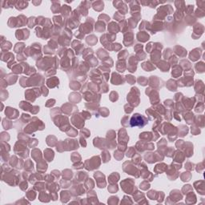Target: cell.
<instances>
[{
	"label": "cell",
	"instance_id": "8",
	"mask_svg": "<svg viewBox=\"0 0 205 205\" xmlns=\"http://www.w3.org/2000/svg\"><path fill=\"white\" fill-rule=\"evenodd\" d=\"M59 79L56 77H51L47 80V84L50 88H54L55 87H57L59 85Z\"/></svg>",
	"mask_w": 205,
	"mask_h": 205
},
{
	"label": "cell",
	"instance_id": "4",
	"mask_svg": "<svg viewBox=\"0 0 205 205\" xmlns=\"http://www.w3.org/2000/svg\"><path fill=\"white\" fill-rule=\"evenodd\" d=\"M16 37L19 40H21V39H26L29 36V31L28 30L26 29H23V30H18L16 31V34H15Z\"/></svg>",
	"mask_w": 205,
	"mask_h": 205
},
{
	"label": "cell",
	"instance_id": "28",
	"mask_svg": "<svg viewBox=\"0 0 205 205\" xmlns=\"http://www.w3.org/2000/svg\"><path fill=\"white\" fill-rule=\"evenodd\" d=\"M3 126L5 127V129H10V127H12V123L10 121H7L6 119L3 120Z\"/></svg>",
	"mask_w": 205,
	"mask_h": 205
},
{
	"label": "cell",
	"instance_id": "10",
	"mask_svg": "<svg viewBox=\"0 0 205 205\" xmlns=\"http://www.w3.org/2000/svg\"><path fill=\"white\" fill-rule=\"evenodd\" d=\"M17 19V26H23L26 23V18L23 15H19Z\"/></svg>",
	"mask_w": 205,
	"mask_h": 205
},
{
	"label": "cell",
	"instance_id": "39",
	"mask_svg": "<svg viewBox=\"0 0 205 205\" xmlns=\"http://www.w3.org/2000/svg\"><path fill=\"white\" fill-rule=\"evenodd\" d=\"M114 156H115V158H116L117 159H123V157H124L123 153L120 152H119V151H117L116 152H115Z\"/></svg>",
	"mask_w": 205,
	"mask_h": 205
},
{
	"label": "cell",
	"instance_id": "2",
	"mask_svg": "<svg viewBox=\"0 0 205 205\" xmlns=\"http://www.w3.org/2000/svg\"><path fill=\"white\" fill-rule=\"evenodd\" d=\"M99 157L95 156L91 159H87L85 162V168L87 170H93L95 168H98L99 166L100 165V161H99Z\"/></svg>",
	"mask_w": 205,
	"mask_h": 205
},
{
	"label": "cell",
	"instance_id": "36",
	"mask_svg": "<svg viewBox=\"0 0 205 205\" xmlns=\"http://www.w3.org/2000/svg\"><path fill=\"white\" fill-rule=\"evenodd\" d=\"M138 82H139L140 84H141L143 86H145L147 84V79L143 78V77H140V78L138 79Z\"/></svg>",
	"mask_w": 205,
	"mask_h": 205
},
{
	"label": "cell",
	"instance_id": "44",
	"mask_svg": "<svg viewBox=\"0 0 205 205\" xmlns=\"http://www.w3.org/2000/svg\"><path fill=\"white\" fill-rule=\"evenodd\" d=\"M193 10V6H191V5H189V6H187V8L185 9V11L187 13V14H189L190 12H192Z\"/></svg>",
	"mask_w": 205,
	"mask_h": 205
},
{
	"label": "cell",
	"instance_id": "15",
	"mask_svg": "<svg viewBox=\"0 0 205 205\" xmlns=\"http://www.w3.org/2000/svg\"><path fill=\"white\" fill-rule=\"evenodd\" d=\"M94 9L97 11H101V10L103 9V2H100V1H98V2H95L93 3V6Z\"/></svg>",
	"mask_w": 205,
	"mask_h": 205
},
{
	"label": "cell",
	"instance_id": "12",
	"mask_svg": "<svg viewBox=\"0 0 205 205\" xmlns=\"http://www.w3.org/2000/svg\"><path fill=\"white\" fill-rule=\"evenodd\" d=\"M108 31L112 33H117L119 31V26L115 23H111L108 26Z\"/></svg>",
	"mask_w": 205,
	"mask_h": 205
},
{
	"label": "cell",
	"instance_id": "17",
	"mask_svg": "<svg viewBox=\"0 0 205 205\" xmlns=\"http://www.w3.org/2000/svg\"><path fill=\"white\" fill-rule=\"evenodd\" d=\"M27 5H28V3H27V2H23V1L16 2L15 7L17 8L18 10H23V9H25L27 7Z\"/></svg>",
	"mask_w": 205,
	"mask_h": 205
},
{
	"label": "cell",
	"instance_id": "1",
	"mask_svg": "<svg viewBox=\"0 0 205 205\" xmlns=\"http://www.w3.org/2000/svg\"><path fill=\"white\" fill-rule=\"evenodd\" d=\"M148 123V119L144 117L143 115L139 114V113H135V115H133L131 118L130 120V126L131 127H144L146 124Z\"/></svg>",
	"mask_w": 205,
	"mask_h": 205
},
{
	"label": "cell",
	"instance_id": "7",
	"mask_svg": "<svg viewBox=\"0 0 205 205\" xmlns=\"http://www.w3.org/2000/svg\"><path fill=\"white\" fill-rule=\"evenodd\" d=\"M124 82V79H122V77L119 74H117V73H113L112 74V83L113 84L119 85V84H123Z\"/></svg>",
	"mask_w": 205,
	"mask_h": 205
},
{
	"label": "cell",
	"instance_id": "3",
	"mask_svg": "<svg viewBox=\"0 0 205 205\" xmlns=\"http://www.w3.org/2000/svg\"><path fill=\"white\" fill-rule=\"evenodd\" d=\"M71 120H72V124L78 128H82L84 126V119H83L79 115H75L71 118Z\"/></svg>",
	"mask_w": 205,
	"mask_h": 205
},
{
	"label": "cell",
	"instance_id": "24",
	"mask_svg": "<svg viewBox=\"0 0 205 205\" xmlns=\"http://www.w3.org/2000/svg\"><path fill=\"white\" fill-rule=\"evenodd\" d=\"M95 30H97L99 32H102V31H104L105 30V26L103 24V23H102V22L99 20L97 24H95Z\"/></svg>",
	"mask_w": 205,
	"mask_h": 205
},
{
	"label": "cell",
	"instance_id": "19",
	"mask_svg": "<svg viewBox=\"0 0 205 205\" xmlns=\"http://www.w3.org/2000/svg\"><path fill=\"white\" fill-rule=\"evenodd\" d=\"M158 66L159 67V69L162 70V71H168L169 70L168 63H166V62H164V61H161L160 63L158 64Z\"/></svg>",
	"mask_w": 205,
	"mask_h": 205
},
{
	"label": "cell",
	"instance_id": "31",
	"mask_svg": "<svg viewBox=\"0 0 205 205\" xmlns=\"http://www.w3.org/2000/svg\"><path fill=\"white\" fill-rule=\"evenodd\" d=\"M102 156H103V161L104 163H106V162H107V161H109V160H110V154L107 152H104L103 153H102Z\"/></svg>",
	"mask_w": 205,
	"mask_h": 205
},
{
	"label": "cell",
	"instance_id": "14",
	"mask_svg": "<svg viewBox=\"0 0 205 205\" xmlns=\"http://www.w3.org/2000/svg\"><path fill=\"white\" fill-rule=\"evenodd\" d=\"M143 68L146 70V71H152L153 69L156 68V66H155L153 64H152L151 62H146L144 63H143Z\"/></svg>",
	"mask_w": 205,
	"mask_h": 205
},
{
	"label": "cell",
	"instance_id": "29",
	"mask_svg": "<svg viewBox=\"0 0 205 205\" xmlns=\"http://www.w3.org/2000/svg\"><path fill=\"white\" fill-rule=\"evenodd\" d=\"M25 168L27 171H31L33 170V163L31 161L30 159H28L25 163Z\"/></svg>",
	"mask_w": 205,
	"mask_h": 205
},
{
	"label": "cell",
	"instance_id": "27",
	"mask_svg": "<svg viewBox=\"0 0 205 205\" xmlns=\"http://www.w3.org/2000/svg\"><path fill=\"white\" fill-rule=\"evenodd\" d=\"M66 132L67 133V135L70 136H75V135H78V131H77V130H75V128L71 127L66 131Z\"/></svg>",
	"mask_w": 205,
	"mask_h": 205
},
{
	"label": "cell",
	"instance_id": "13",
	"mask_svg": "<svg viewBox=\"0 0 205 205\" xmlns=\"http://www.w3.org/2000/svg\"><path fill=\"white\" fill-rule=\"evenodd\" d=\"M140 138L142 140H147V141L152 140V136L151 132H143V133H142V134H140Z\"/></svg>",
	"mask_w": 205,
	"mask_h": 205
},
{
	"label": "cell",
	"instance_id": "40",
	"mask_svg": "<svg viewBox=\"0 0 205 205\" xmlns=\"http://www.w3.org/2000/svg\"><path fill=\"white\" fill-rule=\"evenodd\" d=\"M108 190L112 193H114V192L118 191V187H117V185H112L108 187Z\"/></svg>",
	"mask_w": 205,
	"mask_h": 205
},
{
	"label": "cell",
	"instance_id": "42",
	"mask_svg": "<svg viewBox=\"0 0 205 205\" xmlns=\"http://www.w3.org/2000/svg\"><path fill=\"white\" fill-rule=\"evenodd\" d=\"M54 103H55V100L54 99H49V100L47 102V104H46V106L47 107H51V106H53V105L54 104Z\"/></svg>",
	"mask_w": 205,
	"mask_h": 205
},
{
	"label": "cell",
	"instance_id": "20",
	"mask_svg": "<svg viewBox=\"0 0 205 205\" xmlns=\"http://www.w3.org/2000/svg\"><path fill=\"white\" fill-rule=\"evenodd\" d=\"M71 8L67 5H64L63 6V7L61 8V12H62V15L64 16H67L70 13H71Z\"/></svg>",
	"mask_w": 205,
	"mask_h": 205
},
{
	"label": "cell",
	"instance_id": "9",
	"mask_svg": "<svg viewBox=\"0 0 205 205\" xmlns=\"http://www.w3.org/2000/svg\"><path fill=\"white\" fill-rule=\"evenodd\" d=\"M137 38H138V40H139V41L146 42L147 40L149 39V35L147 34V33L144 32V31H141L137 35Z\"/></svg>",
	"mask_w": 205,
	"mask_h": 205
},
{
	"label": "cell",
	"instance_id": "33",
	"mask_svg": "<svg viewBox=\"0 0 205 205\" xmlns=\"http://www.w3.org/2000/svg\"><path fill=\"white\" fill-rule=\"evenodd\" d=\"M25 47V46H24V43H17L16 44V46L15 47V51L16 52V53H19V50H21V49H23Z\"/></svg>",
	"mask_w": 205,
	"mask_h": 205
},
{
	"label": "cell",
	"instance_id": "5",
	"mask_svg": "<svg viewBox=\"0 0 205 205\" xmlns=\"http://www.w3.org/2000/svg\"><path fill=\"white\" fill-rule=\"evenodd\" d=\"M95 178L97 180V185L99 187H105V184H103V181H104V178L105 176L104 175H103L101 172H96V174H95Z\"/></svg>",
	"mask_w": 205,
	"mask_h": 205
},
{
	"label": "cell",
	"instance_id": "23",
	"mask_svg": "<svg viewBox=\"0 0 205 205\" xmlns=\"http://www.w3.org/2000/svg\"><path fill=\"white\" fill-rule=\"evenodd\" d=\"M87 43L91 46H93L94 44L97 43V38L95 37L94 35H91V37H87Z\"/></svg>",
	"mask_w": 205,
	"mask_h": 205
},
{
	"label": "cell",
	"instance_id": "22",
	"mask_svg": "<svg viewBox=\"0 0 205 205\" xmlns=\"http://www.w3.org/2000/svg\"><path fill=\"white\" fill-rule=\"evenodd\" d=\"M117 175V173L115 172L109 176V182L111 183V184H115V183L118 181V180L119 178V175Z\"/></svg>",
	"mask_w": 205,
	"mask_h": 205
},
{
	"label": "cell",
	"instance_id": "35",
	"mask_svg": "<svg viewBox=\"0 0 205 205\" xmlns=\"http://www.w3.org/2000/svg\"><path fill=\"white\" fill-rule=\"evenodd\" d=\"M135 155V152L134 150V148H133V147H131V148H129L128 152H127V157H132V156H134Z\"/></svg>",
	"mask_w": 205,
	"mask_h": 205
},
{
	"label": "cell",
	"instance_id": "41",
	"mask_svg": "<svg viewBox=\"0 0 205 205\" xmlns=\"http://www.w3.org/2000/svg\"><path fill=\"white\" fill-rule=\"evenodd\" d=\"M127 55V51H122V52H120V53L119 54V59H120L121 57H123L122 59H125Z\"/></svg>",
	"mask_w": 205,
	"mask_h": 205
},
{
	"label": "cell",
	"instance_id": "16",
	"mask_svg": "<svg viewBox=\"0 0 205 205\" xmlns=\"http://www.w3.org/2000/svg\"><path fill=\"white\" fill-rule=\"evenodd\" d=\"M37 169L38 171H39V172H44V171H46L47 169V165L46 163H42L41 161L39 162V163H38V166H37Z\"/></svg>",
	"mask_w": 205,
	"mask_h": 205
},
{
	"label": "cell",
	"instance_id": "34",
	"mask_svg": "<svg viewBox=\"0 0 205 205\" xmlns=\"http://www.w3.org/2000/svg\"><path fill=\"white\" fill-rule=\"evenodd\" d=\"M53 19H54V23L56 24V26H60V24H61V23H62V18H61L60 16H54Z\"/></svg>",
	"mask_w": 205,
	"mask_h": 205
},
{
	"label": "cell",
	"instance_id": "37",
	"mask_svg": "<svg viewBox=\"0 0 205 205\" xmlns=\"http://www.w3.org/2000/svg\"><path fill=\"white\" fill-rule=\"evenodd\" d=\"M114 19H116V20H120V21H123L124 19V15H122V14H120L119 12H117L115 15H114Z\"/></svg>",
	"mask_w": 205,
	"mask_h": 205
},
{
	"label": "cell",
	"instance_id": "18",
	"mask_svg": "<svg viewBox=\"0 0 205 205\" xmlns=\"http://www.w3.org/2000/svg\"><path fill=\"white\" fill-rule=\"evenodd\" d=\"M126 69V65H125V61H118L117 63V70L120 72H124Z\"/></svg>",
	"mask_w": 205,
	"mask_h": 205
},
{
	"label": "cell",
	"instance_id": "38",
	"mask_svg": "<svg viewBox=\"0 0 205 205\" xmlns=\"http://www.w3.org/2000/svg\"><path fill=\"white\" fill-rule=\"evenodd\" d=\"M99 112H100L101 115H103L102 116H104V117H107V115L109 114V112H108V110L107 108H100V110H99Z\"/></svg>",
	"mask_w": 205,
	"mask_h": 205
},
{
	"label": "cell",
	"instance_id": "11",
	"mask_svg": "<svg viewBox=\"0 0 205 205\" xmlns=\"http://www.w3.org/2000/svg\"><path fill=\"white\" fill-rule=\"evenodd\" d=\"M44 153H45V158L47 159V161H49V162L52 161V159L54 158L53 151L51 150V149H47V150L44 152Z\"/></svg>",
	"mask_w": 205,
	"mask_h": 205
},
{
	"label": "cell",
	"instance_id": "21",
	"mask_svg": "<svg viewBox=\"0 0 205 205\" xmlns=\"http://www.w3.org/2000/svg\"><path fill=\"white\" fill-rule=\"evenodd\" d=\"M181 74H182V70L180 69V67L179 66H175L174 67V71H172V76L177 78V77L180 76Z\"/></svg>",
	"mask_w": 205,
	"mask_h": 205
},
{
	"label": "cell",
	"instance_id": "46",
	"mask_svg": "<svg viewBox=\"0 0 205 205\" xmlns=\"http://www.w3.org/2000/svg\"><path fill=\"white\" fill-rule=\"evenodd\" d=\"M80 141H81V144H82V146H84V147H86V145H87V143H86V142H85L84 139V140H83V138L81 137V138H80Z\"/></svg>",
	"mask_w": 205,
	"mask_h": 205
},
{
	"label": "cell",
	"instance_id": "45",
	"mask_svg": "<svg viewBox=\"0 0 205 205\" xmlns=\"http://www.w3.org/2000/svg\"><path fill=\"white\" fill-rule=\"evenodd\" d=\"M41 91L43 92V95H47V94H48V91H47V88H46L45 87H42Z\"/></svg>",
	"mask_w": 205,
	"mask_h": 205
},
{
	"label": "cell",
	"instance_id": "30",
	"mask_svg": "<svg viewBox=\"0 0 205 205\" xmlns=\"http://www.w3.org/2000/svg\"><path fill=\"white\" fill-rule=\"evenodd\" d=\"M36 24V19L34 17H31L28 19V26L30 28H32V27H34V26Z\"/></svg>",
	"mask_w": 205,
	"mask_h": 205
},
{
	"label": "cell",
	"instance_id": "43",
	"mask_svg": "<svg viewBox=\"0 0 205 205\" xmlns=\"http://www.w3.org/2000/svg\"><path fill=\"white\" fill-rule=\"evenodd\" d=\"M80 134L81 135H86V138H87V137H89L90 136V132H89V131L88 130H85V129H84V130H82L81 131V132H80Z\"/></svg>",
	"mask_w": 205,
	"mask_h": 205
},
{
	"label": "cell",
	"instance_id": "26",
	"mask_svg": "<svg viewBox=\"0 0 205 205\" xmlns=\"http://www.w3.org/2000/svg\"><path fill=\"white\" fill-rule=\"evenodd\" d=\"M19 106H20L21 108H23V110H24V111H31L30 108H32L31 105L29 103H26V102H21Z\"/></svg>",
	"mask_w": 205,
	"mask_h": 205
},
{
	"label": "cell",
	"instance_id": "25",
	"mask_svg": "<svg viewBox=\"0 0 205 205\" xmlns=\"http://www.w3.org/2000/svg\"><path fill=\"white\" fill-rule=\"evenodd\" d=\"M199 55H200V52H196V49L192 51V52L190 54V59L192 60V61H196L198 59V58L199 57Z\"/></svg>",
	"mask_w": 205,
	"mask_h": 205
},
{
	"label": "cell",
	"instance_id": "32",
	"mask_svg": "<svg viewBox=\"0 0 205 205\" xmlns=\"http://www.w3.org/2000/svg\"><path fill=\"white\" fill-rule=\"evenodd\" d=\"M126 79H127V81L130 84H134L135 83V78L132 75H127Z\"/></svg>",
	"mask_w": 205,
	"mask_h": 205
},
{
	"label": "cell",
	"instance_id": "6",
	"mask_svg": "<svg viewBox=\"0 0 205 205\" xmlns=\"http://www.w3.org/2000/svg\"><path fill=\"white\" fill-rule=\"evenodd\" d=\"M6 115L9 119H15L18 117V112L15 108L7 107Z\"/></svg>",
	"mask_w": 205,
	"mask_h": 205
}]
</instances>
